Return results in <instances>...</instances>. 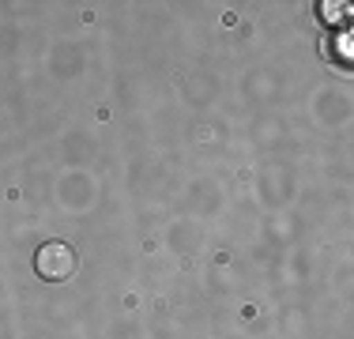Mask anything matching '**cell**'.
<instances>
[{"label":"cell","mask_w":354,"mask_h":339,"mask_svg":"<svg viewBox=\"0 0 354 339\" xmlns=\"http://www.w3.org/2000/svg\"><path fill=\"white\" fill-rule=\"evenodd\" d=\"M35 271L46 279V283L72 279V271H75V253H72V245H64V241H46V245L35 253Z\"/></svg>","instance_id":"cell-1"}]
</instances>
